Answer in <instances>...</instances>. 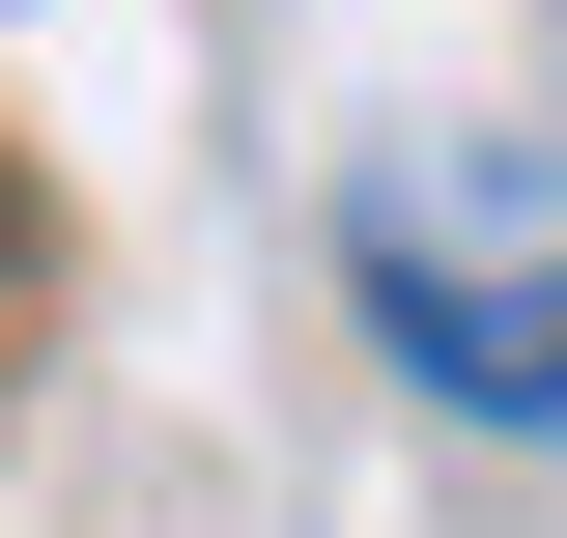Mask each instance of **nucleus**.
Segmentation results:
<instances>
[{
	"label": "nucleus",
	"mask_w": 567,
	"mask_h": 538,
	"mask_svg": "<svg viewBox=\"0 0 567 538\" xmlns=\"http://www.w3.org/2000/svg\"><path fill=\"white\" fill-rule=\"evenodd\" d=\"M341 283L454 425H567V142L539 114H398L341 170Z\"/></svg>",
	"instance_id": "f257e3e1"
},
{
	"label": "nucleus",
	"mask_w": 567,
	"mask_h": 538,
	"mask_svg": "<svg viewBox=\"0 0 567 538\" xmlns=\"http://www.w3.org/2000/svg\"><path fill=\"white\" fill-rule=\"evenodd\" d=\"M29 283H58V256H29V199H0V369H29Z\"/></svg>",
	"instance_id": "f03ea898"
}]
</instances>
